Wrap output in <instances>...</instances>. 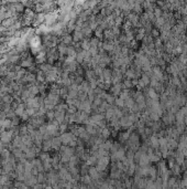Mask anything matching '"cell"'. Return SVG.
<instances>
[{
	"mask_svg": "<svg viewBox=\"0 0 187 189\" xmlns=\"http://www.w3.org/2000/svg\"><path fill=\"white\" fill-rule=\"evenodd\" d=\"M59 139H61V142H62V145L68 146V144L71 143L72 141L76 139V137H75L72 133H64V134H61Z\"/></svg>",
	"mask_w": 187,
	"mask_h": 189,
	"instance_id": "7a4b0ae2",
	"label": "cell"
},
{
	"mask_svg": "<svg viewBox=\"0 0 187 189\" xmlns=\"http://www.w3.org/2000/svg\"><path fill=\"white\" fill-rule=\"evenodd\" d=\"M25 104L24 103H21V104H19V106L16 108V111H14V113H16V115L18 116V117H21V116L23 115V113L25 112Z\"/></svg>",
	"mask_w": 187,
	"mask_h": 189,
	"instance_id": "ba28073f",
	"label": "cell"
},
{
	"mask_svg": "<svg viewBox=\"0 0 187 189\" xmlns=\"http://www.w3.org/2000/svg\"><path fill=\"white\" fill-rule=\"evenodd\" d=\"M0 137H1V132H0Z\"/></svg>",
	"mask_w": 187,
	"mask_h": 189,
	"instance_id": "d6986e66",
	"label": "cell"
},
{
	"mask_svg": "<svg viewBox=\"0 0 187 189\" xmlns=\"http://www.w3.org/2000/svg\"><path fill=\"white\" fill-rule=\"evenodd\" d=\"M5 147H6V145H5V144H4V143H2L1 141H0V154L2 153V150L5 149Z\"/></svg>",
	"mask_w": 187,
	"mask_h": 189,
	"instance_id": "ac0fdd59",
	"label": "cell"
},
{
	"mask_svg": "<svg viewBox=\"0 0 187 189\" xmlns=\"http://www.w3.org/2000/svg\"><path fill=\"white\" fill-rule=\"evenodd\" d=\"M14 137H13V134H12V131L9 129V131H5V132L1 133L0 141L5 144V145H8V144H10L12 142V139Z\"/></svg>",
	"mask_w": 187,
	"mask_h": 189,
	"instance_id": "6da1fadb",
	"label": "cell"
},
{
	"mask_svg": "<svg viewBox=\"0 0 187 189\" xmlns=\"http://www.w3.org/2000/svg\"><path fill=\"white\" fill-rule=\"evenodd\" d=\"M13 6H14V10H16V12L17 14H24V11H25V7L22 5V2H13Z\"/></svg>",
	"mask_w": 187,
	"mask_h": 189,
	"instance_id": "9c48e42d",
	"label": "cell"
},
{
	"mask_svg": "<svg viewBox=\"0 0 187 189\" xmlns=\"http://www.w3.org/2000/svg\"><path fill=\"white\" fill-rule=\"evenodd\" d=\"M104 49H105V50H108V51H111L114 49V46L110 44V43H106V44H104Z\"/></svg>",
	"mask_w": 187,
	"mask_h": 189,
	"instance_id": "e0dca14e",
	"label": "cell"
},
{
	"mask_svg": "<svg viewBox=\"0 0 187 189\" xmlns=\"http://www.w3.org/2000/svg\"><path fill=\"white\" fill-rule=\"evenodd\" d=\"M20 66L23 68V69H25V68L30 69L31 66H33V59L31 56H29V58L24 59V60H21V62H20Z\"/></svg>",
	"mask_w": 187,
	"mask_h": 189,
	"instance_id": "5b68a950",
	"label": "cell"
},
{
	"mask_svg": "<svg viewBox=\"0 0 187 189\" xmlns=\"http://www.w3.org/2000/svg\"><path fill=\"white\" fill-rule=\"evenodd\" d=\"M45 14L44 12H42V14H35V18L33 20L32 24L34 27H40L42 23L45 22Z\"/></svg>",
	"mask_w": 187,
	"mask_h": 189,
	"instance_id": "277c9868",
	"label": "cell"
},
{
	"mask_svg": "<svg viewBox=\"0 0 187 189\" xmlns=\"http://www.w3.org/2000/svg\"><path fill=\"white\" fill-rule=\"evenodd\" d=\"M84 39V34H83L82 31H75L74 32V37H73V41H80V40H83Z\"/></svg>",
	"mask_w": 187,
	"mask_h": 189,
	"instance_id": "9a60e30c",
	"label": "cell"
},
{
	"mask_svg": "<svg viewBox=\"0 0 187 189\" xmlns=\"http://www.w3.org/2000/svg\"><path fill=\"white\" fill-rule=\"evenodd\" d=\"M11 123H12V126H18L19 123H20V117L16 116L14 118H12V120H11Z\"/></svg>",
	"mask_w": 187,
	"mask_h": 189,
	"instance_id": "2e32d148",
	"label": "cell"
},
{
	"mask_svg": "<svg viewBox=\"0 0 187 189\" xmlns=\"http://www.w3.org/2000/svg\"><path fill=\"white\" fill-rule=\"evenodd\" d=\"M40 160L42 163H51V157L49 155V153L43 152L40 154Z\"/></svg>",
	"mask_w": 187,
	"mask_h": 189,
	"instance_id": "4fadbf2b",
	"label": "cell"
},
{
	"mask_svg": "<svg viewBox=\"0 0 187 189\" xmlns=\"http://www.w3.org/2000/svg\"><path fill=\"white\" fill-rule=\"evenodd\" d=\"M42 149H43V152L45 153H47L50 149H52V139L43 141V143H42Z\"/></svg>",
	"mask_w": 187,
	"mask_h": 189,
	"instance_id": "7c38bea8",
	"label": "cell"
},
{
	"mask_svg": "<svg viewBox=\"0 0 187 189\" xmlns=\"http://www.w3.org/2000/svg\"><path fill=\"white\" fill-rule=\"evenodd\" d=\"M52 68H53V65L50 64V63H43V64L39 65V70H40L41 72H43L45 75L52 70Z\"/></svg>",
	"mask_w": 187,
	"mask_h": 189,
	"instance_id": "52a82bcc",
	"label": "cell"
},
{
	"mask_svg": "<svg viewBox=\"0 0 187 189\" xmlns=\"http://www.w3.org/2000/svg\"><path fill=\"white\" fill-rule=\"evenodd\" d=\"M62 146H63V145H62V142H61L59 137H53V138H52V148L59 150Z\"/></svg>",
	"mask_w": 187,
	"mask_h": 189,
	"instance_id": "30bf717a",
	"label": "cell"
},
{
	"mask_svg": "<svg viewBox=\"0 0 187 189\" xmlns=\"http://www.w3.org/2000/svg\"><path fill=\"white\" fill-rule=\"evenodd\" d=\"M76 56H77V51L74 46H68L67 48V56L68 58H75L76 59Z\"/></svg>",
	"mask_w": 187,
	"mask_h": 189,
	"instance_id": "5bb4252c",
	"label": "cell"
},
{
	"mask_svg": "<svg viewBox=\"0 0 187 189\" xmlns=\"http://www.w3.org/2000/svg\"><path fill=\"white\" fill-rule=\"evenodd\" d=\"M65 115H66V113H64V112H55L54 120L59 124H62V123L65 122Z\"/></svg>",
	"mask_w": 187,
	"mask_h": 189,
	"instance_id": "8992f818",
	"label": "cell"
},
{
	"mask_svg": "<svg viewBox=\"0 0 187 189\" xmlns=\"http://www.w3.org/2000/svg\"><path fill=\"white\" fill-rule=\"evenodd\" d=\"M41 42H42V39L41 37H39V36H33L31 39H30V46L32 48V50H37L39 48H41Z\"/></svg>",
	"mask_w": 187,
	"mask_h": 189,
	"instance_id": "3957f363",
	"label": "cell"
},
{
	"mask_svg": "<svg viewBox=\"0 0 187 189\" xmlns=\"http://www.w3.org/2000/svg\"><path fill=\"white\" fill-rule=\"evenodd\" d=\"M62 43H64L65 46H68V44L73 43V37L69 34H63L62 36Z\"/></svg>",
	"mask_w": 187,
	"mask_h": 189,
	"instance_id": "8fae6325",
	"label": "cell"
}]
</instances>
